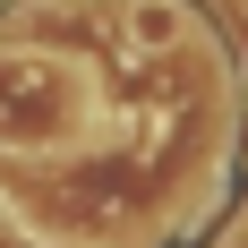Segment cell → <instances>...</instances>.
<instances>
[{"mask_svg": "<svg viewBox=\"0 0 248 248\" xmlns=\"http://www.w3.org/2000/svg\"><path fill=\"white\" fill-rule=\"evenodd\" d=\"M120 9H128V34H137L146 51H163V43L188 34V9H180V0H120Z\"/></svg>", "mask_w": 248, "mask_h": 248, "instance_id": "obj_1", "label": "cell"}]
</instances>
